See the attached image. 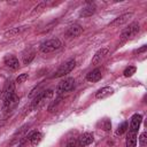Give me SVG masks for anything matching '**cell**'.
Wrapping results in <instances>:
<instances>
[{
	"label": "cell",
	"mask_w": 147,
	"mask_h": 147,
	"mask_svg": "<svg viewBox=\"0 0 147 147\" xmlns=\"http://www.w3.org/2000/svg\"><path fill=\"white\" fill-rule=\"evenodd\" d=\"M41 138H42V134H41L39 131H34V132H32V133L28 137V140L31 142L32 146H36V145H38V144L40 142Z\"/></svg>",
	"instance_id": "obj_17"
},
{
	"label": "cell",
	"mask_w": 147,
	"mask_h": 147,
	"mask_svg": "<svg viewBox=\"0 0 147 147\" xmlns=\"http://www.w3.org/2000/svg\"><path fill=\"white\" fill-rule=\"evenodd\" d=\"M75 65H76V61H75V60H69V61H67L65 63H63V64L56 70V72L54 74L53 77H54V78H59V77H63V76L68 75L69 72H71V71L74 70Z\"/></svg>",
	"instance_id": "obj_4"
},
{
	"label": "cell",
	"mask_w": 147,
	"mask_h": 147,
	"mask_svg": "<svg viewBox=\"0 0 147 147\" xmlns=\"http://www.w3.org/2000/svg\"><path fill=\"white\" fill-rule=\"evenodd\" d=\"M95 10H96V7L94 6V5H87V6H85L82 10H80V13H79V15L82 16V17H88V16H91V15H93L94 13H95Z\"/></svg>",
	"instance_id": "obj_16"
},
{
	"label": "cell",
	"mask_w": 147,
	"mask_h": 147,
	"mask_svg": "<svg viewBox=\"0 0 147 147\" xmlns=\"http://www.w3.org/2000/svg\"><path fill=\"white\" fill-rule=\"evenodd\" d=\"M34 55H36V53L33 51H29L26 54L23 55V63L24 64H29L34 59Z\"/></svg>",
	"instance_id": "obj_19"
},
{
	"label": "cell",
	"mask_w": 147,
	"mask_h": 147,
	"mask_svg": "<svg viewBox=\"0 0 147 147\" xmlns=\"http://www.w3.org/2000/svg\"><path fill=\"white\" fill-rule=\"evenodd\" d=\"M75 86V79L72 77H69V78H65L63 80H61L59 83V85L56 86V94L57 95H62L69 91H71Z\"/></svg>",
	"instance_id": "obj_3"
},
{
	"label": "cell",
	"mask_w": 147,
	"mask_h": 147,
	"mask_svg": "<svg viewBox=\"0 0 147 147\" xmlns=\"http://www.w3.org/2000/svg\"><path fill=\"white\" fill-rule=\"evenodd\" d=\"M77 141H78V145H79L80 147L88 146L90 144L93 142V134L90 133V132H85V133H83V134L79 136V138H78Z\"/></svg>",
	"instance_id": "obj_11"
},
{
	"label": "cell",
	"mask_w": 147,
	"mask_h": 147,
	"mask_svg": "<svg viewBox=\"0 0 147 147\" xmlns=\"http://www.w3.org/2000/svg\"><path fill=\"white\" fill-rule=\"evenodd\" d=\"M127 129H129V124H127V122H123V123L118 126V129H117L116 133H117V134H123Z\"/></svg>",
	"instance_id": "obj_23"
},
{
	"label": "cell",
	"mask_w": 147,
	"mask_h": 147,
	"mask_svg": "<svg viewBox=\"0 0 147 147\" xmlns=\"http://www.w3.org/2000/svg\"><path fill=\"white\" fill-rule=\"evenodd\" d=\"M113 93H114V88L110 87V86H106V87L100 88V90L95 93V98H96V99H105V98L111 95Z\"/></svg>",
	"instance_id": "obj_14"
},
{
	"label": "cell",
	"mask_w": 147,
	"mask_h": 147,
	"mask_svg": "<svg viewBox=\"0 0 147 147\" xmlns=\"http://www.w3.org/2000/svg\"><path fill=\"white\" fill-rule=\"evenodd\" d=\"M62 46V42L60 39L57 38H54V39H48L46 41H44L41 45H40V52L44 53V54H47V53H52V52H55L57 49H60Z\"/></svg>",
	"instance_id": "obj_1"
},
{
	"label": "cell",
	"mask_w": 147,
	"mask_h": 147,
	"mask_svg": "<svg viewBox=\"0 0 147 147\" xmlns=\"http://www.w3.org/2000/svg\"><path fill=\"white\" fill-rule=\"evenodd\" d=\"M139 145L140 147H147V133L142 132L139 137Z\"/></svg>",
	"instance_id": "obj_22"
},
{
	"label": "cell",
	"mask_w": 147,
	"mask_h": 147,
	"mask_svg": "<svg viewBox=\"0 0 147 147\" xmlns=\"http://www.w3.org/2000/svg\"><path fill=\"white\" fill-rule=\"evenodd\" d=\"M146 49H147V46H142L141 48H139V49L134 51V53H138V54H139V53H142V52H145Z\"/></svg>",
	"instance_id": "obj_29"
},
{
	"label": "cell",
	"mask_w": 147,
	"mask_h": 147,
	"mask_svg": "<svg viewBox=\"0 0 147 147\" xmlns=\"http://www.w3.org/2000/svg\"><path fill=\"white\" fill-rule=\"evenodd\" d=\"M65 147H79V145H78V141H77V140L70 139V140L68 141V144H67Z\"/></svg>",
	"instance_id": "obj_27"
},
{
	"label": "cell",
	"mask_w": 147,
	"mask_h": 147,
	"mask_svg": "<svg viewBox=\"0 0 147 147\" xmlns=\"http://www.w3.org/2000/svg\"><path fill=\"white\" fill-rule=\"evenodd\" d=\"M134 72H136V68H134V67H127V68L124 70L123 74H124L125 77H131Z\"/></svg>",
	"instance_id": "obj_24"
},
{
	"label": "cell",
	"mask_w": 147,
	"mask_h": 147,
	"mask_svg": "<svg viewBox=\"0 0 147 147\" xmlns=\"http://www.w3.org/2000/svg\"><path fill=\"white\" fill-rule=\"evenodd\" d=\"M26 29V26H21V28H15V29H11L10 31H8L6 34L7 36H16V34H18V33H21L22 31H24Z\"/></svg>",
	"instance_id": "obj_21"
},
{
	"label": "cell",
	"mask_w": 147,
	"mask_h": 147,
	"mask_svg": "<svg viewBox=\"0 0 147 147\" xmlns=\"http://www.w3.org/2000/svg\"><path fill=\"white\" fill-rule=\"evenodd\" d=\"M132 13H126V14H123V15H121V16H118L117 18H115L113 22H110V26H119V25H122V24H124V23H126L131 17H132Z\"/></svg>",
	"instance_id": "obj_12"
},
{
	"label": "cell",
	"mask_w": 147,
	"mask_h": 147,
	"mask_svg": "<svg viewBox=\"0 0 147 147\" xmlns=\"http://www.w3.org/2000/svg\"><path fill=\"white\" fill-rule=\"evenodd\" d=\"M137 145V133L129 131L126 137V147H136Z\"/></svg>",
	"instance_id": "obj_18"
},
{
	"label": "cell",
	"mask_w": 147,
	"mask_h": 147,
	"mask_svg": "<svg viewBox=\"0 0 147 147\" xmlns=\"http://www.w3.org/2000/svg\"><path fill=\"white\" fill-rule=\"evenodd\" d=\"M3 62H5V64L9 68V69H11V70H17L18 68H20V62H18V60H17V57L16 56H14V55H6L5 57H3Z\"/></svg>",
	"instance_id": "obj_6"
},
{
	"label": "cell",
	"mask_w": 147,
	"mask_h": 147,
	"mask_svg": "<svg viewBox=\"0 0 147 147\" xmlns=\"http://www.w3.org/2000/svg\"><path fill=\"white\" fill-rule=\"evenodd\" d=\"M17 103H18V96L16 95V93H14L10 98H8L7 100L3 101V108L6 110H10V109L15 108Z\"/></svg>",
	"instance_id": "obj_13"
},
{
	"label": "cell",
	"mask_w": 147,
	"mask_h": 147,
	"mask_svg": "<svg viewBox=\"0 0 147 147\" xmlns=\"http://www.w3.org/2000/svg\"><path fill=\"white\" fill-rule=\"evenodd\" d=\"M83 32V28L79 25V24H72L70 25L67 31H65V36L68 38H75V37H78L80 33Z\"/></svg>",
	"instance_id": "obj_8"
},
{
	"label": "cell",
	"mask_w": 147,
	"mask_h": 147,
	"mask_svg": "<svg viewBox=\"0 0 147 147\" xmlns=\"http://www.w3.org/2000/svg\"><path fill=\"white\" fill-rule=\"evenodd\" d=\"M139 30H140V26H139L138 23H132V24H130V25H129L126 29H124V30L122 31V33H121V39H122V41H125V40H129V39L133 38V37L139 32Z\"/></svg>",
	"instance_id": "obj_5"
},
{
	"label": "cell",
	"mask_w": 147,
	"mask_h": 147,
	"mask_svg": "<svg viewBox=\"0 0 147 147\" xmlns=\"http://www.w3.org/2000/svg\"><path fill=\"white\" fill-rule=\"evenodd\" d=\"M52 96H53V91H52V90H46V91L39 93V94L34 98V100H33V102H32V108H34V109L41 108L47 101L51 100Z\"/></svg>",
	"instance_id": "obj_2"
},
{
	"label": "cell",
	"mask_w": 147,
	"mask_h": 147,
	"mask_svg": "<svg viewBox=\"0 0 147 147\" xmlns=\"http://www.w3.org/2000/svg\"><path fill=\"white\" fill-rule=\"evenodd\" d=\"M28 77H29V75H28V74H21V75L16 78V83H18V84L24 83V82L28 79Z\"/></svg>",
	"instance_id": "obj_26"
},
{
	"label": "cell",
	"mask_w": 147,
	"mask_h": 147,
	"mask_svg": "<svg viewBox=\"0 0 147 147\" xmlns=\"http://www.w3.org/2000/svg\"><path fill=\"white\" fill-rule=\"evenodd\" d=\"M86 79L88 82H92V83H95V82H99L101 79V70L99 68H95L94 70L90 71L87 75H86Z\"/></svg>",
	"instance_id": "obj_15"
},
{
	"label": "cell",
	"mask_w": 147,
	"mask_h": 147,
	"mask_svg": "<svg viewBox=\"0 0 147 147\" xmlns=\"http://www.w3.org/2000/svg\"><path fill=\"white\" fill-rule=\"evenodd\" d=\"M108 53H109L108 48H101V49H99V51L93 55L92 64H93V65H96V64L101 63V61L105 60V57L108 55Z\"/></svg>",
	"instance_id": "obj_9"
},
{
	"label": "cell",
	"mask_w": 147,
	"mask_h": 147,
	"mask_svg": "<svg viewBox=\"0 0 147 147\" xmlns=\"http://www.w3.org/2000/svg\"><path fill=\"white\" fill-rule=\"evenodd\" d=\"M141 121H142V117H141L140 114H134V115H132L131 121H130V131L137 133L138 129L140 127Z\"/></svg>",
	"instance_id": "obj_10"
},
{
	"label": "cell",
	"mask_w": 147,
	"mask_h": 147,
	"mask_svg": "<svg viewBox=\"0 0 147 147\" xmlns=\"http://www.w3.org/2000/svg\"><path fill=\"white\" fill-rule=\"evenodd\" d=\"M61 101H62V98H57V99L55 100V102H53V103L48 107V111H54V109L57 108V106L61 103Z\"/></svg>",
	"instance_id": "obj_25"
},
{
	"label": "cell",
	"mask_w": 147,
	"mask_h": 147,
	"mask_svg": "<svg viewBox=\"0 0 147 147\" xmlns=\"http://www.w3.org/2000/svg\"><path fill=\"white\" fill-rule=\"evenodd\" d=\"M99 124H100L101 129H102V130H105V131H109V130H110V127H111V123H110V121H109L108 118L102 119Z\"/></svg>",
	"instance_id": "obj_20"
},
{
	"label": "cell",
	"mask_w": 147,
	"mask_h": 147,
	"mask_svg": "<svg viewBox=\"0 0 147 147\" xmlns=\"http://www.w3.org/2000/svg\"><path fill=\"white\" fill-rule=\"evenodd\" d=\"M44 7H45V3H44V2L39 3V5L37 6V7H34V10H33V13H32V14H36L37 11H40V10H41V9H42Z\"/></svg>",
	"instance_id": "obj_28"
},
{
	"label": "cell",
	"mask_w": 147,
	"mask_h": 147,
	"mask_svg": "<svg viewBox=\"0 0 147 147\" xmlns=\"http://www.w3.org/2000/svg\"><path fill=\"white\" fill-rule=\"evenodd\" d=\"M14 93H15V84H14L11 80H9V82H7V83L5 84V87H3V90H2V100H3V101L7 100V99L10 98Z\"/></svg>",
	"instance_id": "obj_7"
}]
</instances>
